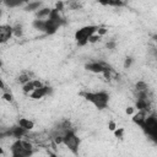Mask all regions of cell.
I'll use <instances>...</instances> for the list:
<instances>
[{
  "label": "cell",
  "mask_w": 157,
  "mask_h": 157,
  "mask_svg": "<svg viewBox=\"0 0 157 157\" xmlns=\"http://www.w3.org/2000/svg\"><path fill=\"white\" fill-rule=\"evenodd\" d=\"M43 6V2L42 1H29V2H26L25 6H23V10L25 11H28V12H37L40 7Z\"/></svg>",
  "instance_id": "cell-10"
},
{
  "label": "cell",
  "mask_w": 157,
  "mask_h": 157,
  "mask_svg": "<svg viewBox=\"0 0 157 157\" xmlns=\"http://www.w3.org/2000/svg\"><path fill=\"white\" fill-rule=\"evenodd\" d=\"M105 47H107V49H109V50H114V49L117 48V42L113 40V39H110V40H108V42L105 43Z\"/></svg>",
  "instance_id": "cell-20"
},
{
  "label": "cell",
  "mask_w": 157,
  "mask_h": 157,
  "mask_svg": "<svg viewBox=\"0 0 157 157\" xmlns=\"http://www.w3.org/2000/svg\"><path fill=\"white\" fill-rule=\"evenodd\" d=\"M48 157H65V156H59V155H54V153H50Z\"/></svg>",
  "instance_id": "cell-27"
},
{
  "label": "cell",
  "mask_w": 157,
  "mask_h": 157,
  "mask_svg": "<svg viewBox=\"0 0 157 157\" xmlns=\"http://www.w3.org/2000/svg\"><path fill=\"white\" fill-rule=\"evenodd\" d=\"M102 4L110 5V6H123L124 5V2H121V1H108V2H102Z\"/></svg>",
  "instance_id": "cell-23"
},
{
  "label": "cell",
  "mask_w": 157,
  "mask_h": 157,
  "mask_svg": "<svg viewBox=\"0 0 157 157\" xmlns=\"http://www.w3.org/2000/svg\"><path fill=\"white\" fill-rule=\"evenodd\" d=\"M0 90L4 91V92H6V86H5L4 81H2V78H0Z\"/></svg>",
  "instance_id": "cell-26"
},
{
  "label": "cell",
  "mask_w": 157,
  "mask_h": 157,
  "mask_svg": "<svg viewBox=\"0 0 157 157\" xmlns=\"http://www.w3.org/2000/svg\"><path fill=\"white\" fill-rule=\"evenodd\" d=\"M36 90V86H34V82H33V80H31L29 82H27V83H25L23 86H22V91H23V93L25 94H29L32 91H34Z\"/></svg>",
  "instance_id": "cell-14"
},
{
  "label": "cell",
  "mask_w": 157,
  "mask_h": 157,
  "mask_svg": "<svg viewBox=\"0 0 157 157\" xmlns=\"http://www.w3.org/2000/svg\"><path fill=\"white\" fill-rule=\"evenodd\" d=\"M22 33H23V27H22V25H20V23H17V25H15V26H12V34L15 36V37H21L22 36Z\"/></svg>",
  "instance_id": "cell-16"
},
{
  "label": "cell",
  "mask_w": 157,
  "mask_h": 157,
  "mask_svg": "<svg viewBox=\"0 0 157 157\" xmlns=\"http://www.w3.org/2000/svg\"><path fill=\"white\" fill-rule=\"evenodd\" d=\"M134 112H135V108H134V107H128V108H126V114H128V115H132Z\"/></svg>",
  "instance_id": "cell-25"
},
{
  "label": "cell",
  "mask_w": 157,
  "mask_h": 157,
  "mask_svg": "<svg viewBox=\"0 0 157 157\" xmlns=\"http://www.w3.org/2000/svg\"><path fill=\"white\" fill-rule=\"evenodd\" d=\"M1 15H2V10L0 9V17H1Z\"/></svg>",
  "instance_id": "cell-28"
},
{
  "label": "cell",
  "mask_w": 157,
  "mask_h": 157,
  "mask_svg": "<svg viewBox=\"0 0 157 157\" xmlns=\"http://www.w3.org/2000/svg\"><path fill=\"white\" fill-rule=\"evenodd\" d=\"M132 63H134V58H132V56H126V58L124 59V63H123L124 69H130L131 65H132Z\"/></svg>",
  "instance_id": "cell-18"
},
{
  "label": "cell",
  "mask_w": 157,
  "mask_h": 157,
  "mask_svg": "<svg viewBox=\"0 0 157 157\" xmlns=\"http://www.w3.org/2000/svg\"><path fill=\"white\" fill-rule=\"evenodd\" d=\"M50 12H52V9L50 7H40L36 12V18L37 20H48Z\"/></svg>",
  "instance_id": "cell-11"
},
{
  "label": "cell",
  "mask_w": 157,
  "mask_h": 157,
  "mask_svg": "<svg viewBox=\"0 0 157 157\" xmlns=\"http://www.w3.org/2000/svg\"><path fill=\"white\" fill-rule=\"evenodd\" d=\"M2 98H4L6 102H10V103H11L13 97H12V94H11L10 92H7V91H6V92H4V93H2Z\"/></svg>",
  "instance_id": "cell-22"
},
{
  "label": "cell",
  "mask_w": 157,
  "mask_h": 157,
  "mask_svg": "<svg viewBox=\"0 0 157 157\" xmlns=\"http://www.w3.org/2000/svg\"><path fill=\"white\" fill-rule=\"evenodd\" d=\"M17 125L29 132V131L34 128V121L31 120V119H27V118H20V119L17 120Z\"/></svg>",
  "instance_id": "cell-9"
},
{
  "label": "cell",
  "mask_w": 157,
  "mask_h": 157,
  "mask_svg": "<svg viewBox=\"0 0 157 157\" xmlns=\"http://www.w3.org/2000/svg\"><path fill=\"white\" fill-rule=\"evenodd\" d=\"M135 91H136V93L148 91V86H147V83L145 81H137L136 85H135Z\"/></svg>",
  "instance_id": "cell-15"
},
{
  "label": "cell",
  "mask_w": 157,
  "mask_h": 157,
  "mask_svg": "<svg viewBox=\"0 0 157 157\" xmlns=\"http://www.w3.org/2000/svg\"><path fill=\"white\" fill-rule=\"evenodd\" d=\"M118 126H117V124H115V121H113V120H110V121H108V129L110 130V131H114L115 129H117Z\"/></svg>",
  "instance_id": "cell-24"
},
{
  "label": "cell",
  "mask_w": 157,
  "mask_h": 157,
  "mask_svg": "<svg viewBox=\"0 0 157 157\" xmlns=\"http://www.w3.org/2000/svg\"><path fill=\"white\" fill-rule=\"evenodd\" d=\"M26 2H23V1H20V0H17V1H5L4 2V5L5 6H7V7H10V9H13V7H20V6H22V5H25Z\"/></svg>",
  "instance_id": "cell-17"
},
{
  "label": "cell",
  "mask_w": 157,
  "mask_h": 157,
  "mask_svg": "<svg viewBox=\"0 0 157 157\" xmlns=\"http://www.w3.org/2000/svg\"><path fill=\"white\" fill-rule=\"evenodd\" d=\"M63 145L75 156L78 155V148L81 145V139L76 135V131L74 129L66 131L63 135Z\"/></svg>",
  "instance_id": "cell-3"
},
{
  "label": "cell",
  "mask_w": 157,
  "mask_h": 157,
  "mask_svg": "<svg viewBox=\"0 0 157 157\" xmlns=\"http://www.w3.org/2000/svg\"><path fill=\"white\" fill-rule=\"evenodd\" d=\"M32 27L39 32L45 33V20H33L32 21Z\"/></svg>",
  "instance_id": "cell-12"
},
{
  "label": "cell",
  "mask_w": 157,
  "mask_h": 157,
  "mask_svg": "<svg viewBox=\"0 0 157 157\" xmlns=\"http://www.w3.org/2000/svg\"><path fill=\"white\" fill-rule=\"evenodd\" d=\"M124 131H125V130H124L123 128H117V129H115L113 132H114V136H115V137H118V139H123Z\"/></svg>",
  "instance_id": "cell-19"
},
{
  "label": "cell",
  "mask_w": 157,
  "mask_h": 157,
  "mask_svg": "<svg viewBox=\"0 0 157 157\" xmlns=\"http://www.w3.org/2000/svg\"><path fill=\"white\" fill-rule=\"evenodd\" d=\"M31 80H33V78H31V74H28V72H23V74H21V75L17 77V82H18L21 86H23L25 83L29 82Z\"/></svg>",
  "instance_id": "cell-13"
},
{
  "label": "cell",
  "mask_w": 157,
  "mask_h": 157,
  "mask_svg": "<svg viewBox=\"0 0 157 157\" xmlns=\"http://www.w3.org/2000/svg\"><path fill=\"white\" fill-rule=\"evenodd\" d=\"M85 67H86V70H88V71H91L93 74H103V71L107 70L110 66L107 63L99 60V61H90V63H87L85 65Z\"/></svg>",
  "instance_id": "cell-6"
},
{
  "label": "cell",
  "mask_w": 157,
  "mask_h": 157,
  "mask_svg": "<svg viewBox=\"0 0 157 157\" xmlns=\"http://www.w3.org/2000/svg\"><path fill=\"white\" fill-rule=\"evenodd\" d=\"M140 128L145 131L146 135H148L151 139L156 140L157 137V119L155 114H147L144 123L140 125Z\"/></svg>",
  "instance_id": "cell-5"
},
{
  "label": "cell",
  "mask_w": 157,
  "mask_h": 157,
  "mask_svg": "<svg viewBox=\"0 0 157 157\" xmlns=\"http://www.w3.org/2000/svg\"><path fill=\"white\" fill-rule=\"evenodd\" d=\"M101 36L99 34H97V33H94V34H92L91 37H90V39H88V43H97V42H99L101 40Z\"/></svg>",
  "instance_id": "cell-21"
},
{
  "label": "cell",
  "mask_w": 157,
  "mask_h": 157,
  "mask_svg": "<svg viewBox=\"0 0 157 157\" xmlns=\"http://www.w3.org/2000/svg\"><path fill=\"white\" fill-rule=\"evenodd\" d=\"M11 157H32L34 153L33 144L26 139H17L10 145Z\"/></svg>",
  "instance_id": "cell-1"
},
{
  "label": "cell",
  "mask_w": 157,
  "mask_h": 157,
  "mask_svg": "<svg viewBox=\"0 0 157 157\" xmlns=\"http://www.w3.org/2000/svg\"><path fill=\"white\" fill-rule=\"evenodd\" d=\"M98 29V26L96 25H90V26H83L78 28L75 32V40L80 47H83L88 43V39L92 34H94Z\"/></svg>",
  "instance_id": "cell-4"
},
{
  "label": "cell",
  "mask_w": 157,
  "mask_h": 157,
  "mask_svg": "<svg viewBox=\"0 0 157 157\" xmlns=\"http://www.w3.org/2000/svg\"><path fill=\"white\" fill-rule=\"evenodd\" d=\"M13 34H12V26L11 25H7V23L0 25V44L9 42Z\"/></svg>",
  "instance_id": "cell-8"
},
{
  "label": "cell",
  "mask_w": 157,
  "mask_h": 157,
  "mask_svg": "<svg viewBox=\"0 0 157 157\" xmlns=\"http://www.w3.org/2000/svg\"><path fill=\"white\" fill-rule=\"evenodd\" d=\"M87 102H90L98 110H103L109 104V93L105 91H94V92H81L80 93Z\"/></svg>",
  "instance_id": "cell-2"
},
{
  "label": "cell",
  "mask_w": 157,
  "mask_h": 157,
  "mask_svg": "<svg viewBox=\"0 0 157 157\" xmlns=\"http://www.w3.org/2000/svg\"><path fill=\"white\" fill-rule=\"evenodd\" d=\"M50 94H53V88L44 85V86H42V87L36 88L34 91H32L28 96L32 99H42V98H44L47 96H50Z\"/></svg>",
  "instance_id": "cell-7"
}]
</instances>
